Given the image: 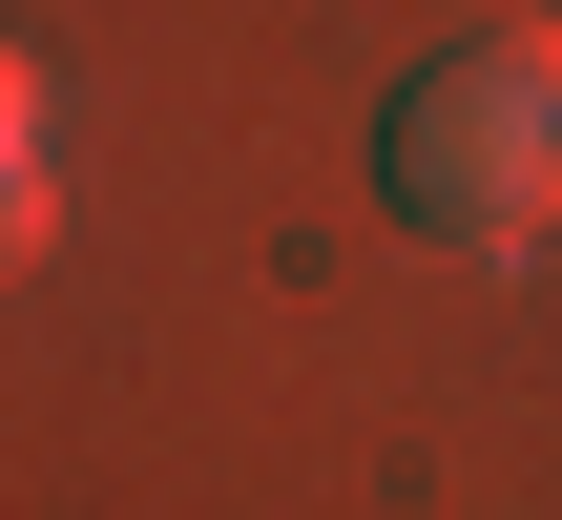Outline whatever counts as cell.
<instances>
[{"label":"cell","mask_w":562,"mask_h":520,"mask_svg":"<svg viewBox=\"0 0 562 520\" xmlns=\"http://www.w3.org/2000/svg\"><path fill=\"white\" fill-rule=\"evenodd\" d=\"M375 188L438 250H521L562 208V42H438L375 125Z\"/></svg>","instance_id":"cell-1"}]
</instances>
